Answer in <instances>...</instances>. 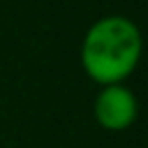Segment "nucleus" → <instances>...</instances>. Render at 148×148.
I'll use <instances>...</instances> for the list:
<instances>
[{"label": "nucleus", "mask_w": 148, "mask_h": 148, "mask_svg": "<svg viewBox=\"0 0 148 148\" xmlns=\"http://www.w3.org/2000/svg\"><path fill=\"white\" fill-rule=\"evenodd\" d=\"M143 53L141 28L123 14L99 16L81 39L79 60L83 74L97 86L125 83L139 67Z\"/></svg>", "instance_id": "1"}, {"label": "nucleus", "mask_w": 148, "mask_h": 148, "mask_svg": "<svg viewBox=\"0 0 148 148\" xmlns=\"http://www.w3.org/2000/svg\"><path fill=\"white\" fill-rule=\"evenodd\" d=\"M95 123L106 132H125L139 118V99L125 83L99 86L92 99Z\"/></svg>", "instance_id": "2"}]
</instances>
